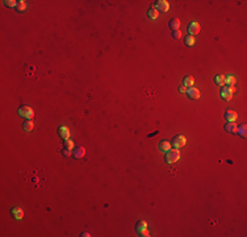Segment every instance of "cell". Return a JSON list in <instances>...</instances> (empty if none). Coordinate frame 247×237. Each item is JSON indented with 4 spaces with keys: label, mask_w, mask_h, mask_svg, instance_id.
I'll return each mask as SVG.
<instances>
[{
    "label": "cell",
    "mask_w": 247,
    "mask_h": 237,
    "mask_svg": "<svg viewBox=\"0 0 247 237\" xmlns=\"http://www.w3.org/2000/svg\"><path fill=\"white\" fill-rule=\"evenodd\" d=\"M193 84H195L193 77H191V75H187V77H184V79H183V86H185V87H192Z\"/></svg>",
    "instance_id": "obj_16"
},
{
    "label": "cell",
    "mask_w": 247,
    "mask_h": 237,
    "mask_svg": "<svg viewBox=\"0 0 247 237\" xmlns=\"http://www.w3.org/2000/svg\"><path fill=\"white\" fill-rule=\"evenodd\" d=\"M22 128L25 132H32L34 128V124H33V121L32 120H26L25 122H24V125H22Z\"/></svg>",
    "instance_id": "obj_20"
},
{
    "label": "cell",
    "mask_w": 247,
    "mask_h": 237,
    "mask_svg": "<svg viewBox=\"0 0 247 237\" xmlns=\"http://www.w3.org/2000/svg\"><path fill=\"white\" fill-rule=\"evenodd\" d=\"M153 8H155L158 12H167L170 9V3L167 0H159V2H155Z\"/></svg>",
    "instance_id": "obj_4"
},
{
    "label": "cell",
    "mask_w": 247,
    "mask_h": 237,
    "mask_svg": "<svg viewBox=\"0 0 247 237\" xmlns=\"http://www.w3.org/2000/svg\"><path fill=\"white\" fill-rule=\"evenodd\" d=\"M74 146H75V144H74V141H73V140H70V138L65 140V148L73 150V149H74Z\"/></svg>",
    "instance_id": "obj_24"
},
{
    "label": "cell",
    "mask_w": 247,
    "mask_h": 237,
    "mask_svg": "<svg viewBox=\"0 0 247 237\" xmlns=\"http://www.w3.org/2000/svg\"><path fill=\"white\" fill-rule=\"evenodd\" d=\"M19 115L20 116H22V117H25L26 120H32L34 116V111L30 108V107H28V105H24L21 107V108H19Z\"/></svg>",
    "instance_id": "obj_2"
},
{
    "label": "cell",
    "mask_w": 247,
    "mask_h": 237,
    "mask_svg": "<svg viewBox=\"0 0 247 237\" xmlns=\"http://www.w3.org/2000/svg\"><path fill=\"white\" fill-rule=\"evenodd\" d=\"M187 94H188V98L192 99V100H197V99H200V91H198L197 88H195V87H189V88L187 90Z\"/></svg>",
    "instance_id": "obj_7"
},
{
    "label": "cell",
    "mask_w": 247,
    "mask_h": 237,
    "mask_svg": "<svg viewBox=\"0 0 247 237\" xmlns=\"http://www.w3.org/2000/svg\"><path fill=\"white\" fill-rule=\"evenodd\" d=\"M86 156V149L83 148V146H80V148H76L74 150V157L78 158V160H80V158H83Z\"/></svg>",
    "instance_id": "obj_14"
},
{
    "label": "cell",
    "mask_w": 247,
    "mask_h": 237,
    "mask_svg": "<svg viewBox=\"0 0 247 237\" xmlns=\"http://www.w3.org/2000/svg\"><path fill=\"white\" fill-rule=\"evenodd\" d=\"M237 124L235 122H233V121H228V124L225 125V130L226 132H229V133H237Z\"/></svg>",
    "instance_id": "obj_12"
},
{
    "label": "cell",
    "mask_w": 247,
    "mask_h": 237,
    "mask_svg": "<svg viewBox=\"0 0 247 237\" xmlns=\"http://www.w3.org/2000/svg\"><path fill=\"white\" fill-rule=\"evenodd\" d=\"M235 91V87H222V90H221V98L224 99V100L226 101H229V100H232L233 99V92Z\"/></svg>",
    "instance_id": "obj_3"
},
{
    "label": "cell",
    "mask_w": 247,
    "mask_h": 237,
    "mask_svg": "<svg viewBox=\"0 0 247 237\" xmlns=\"http://www.w3.org/2000/svg\"><path fill=\"white\" fill-rule=\"evenodd\" d=\"M12 215H13V217L16 220H21L22 217H24V211H22V208H20V207H15L13 209H12Z\"/></svg>",
    "instance_id": "obj_10"
},
{
    "label": "cell",
    "mask_w": 247,
    "mask_h": 237,
    "mask_svg": "<svg viewBox=\"0 0 247 237\" xmlns=\"http://www.w3.org/2000/svg\"><path fill=\"white\" fill-rule=\"evenodd\" d=\"M225 118L228 121L235 122V120L238 118V113L235 112V111H226V112H225Z\"/></svg>",
    "instance_id": "obj_9"
},
{
    "label": "cell",
    "mask_w": 247,
    "mask_h": 237,
    "mask_svg": "<svg viewBox=\"0 0 247 237\" xmlns=\"http://www.w3.org/2000/svg\"><path fill=\"white\" fill-rule=\"evenodd\" d=\"M147 228V223L145 220H139L138 223H137V225H135V231L137 232H141V231H143V229H146Z\"/></svg>",
    "instance_id": "obj_21"
},
{
    "label": "cell",
    "mask_w": 247,
    "mask_h": 237,
    "mask_svg": "<svg viewBox=\"0 0 247 237\" xmlns=\"http://www.w3.org/2000/svg\"><path fill=\"white\" fill-rule=\"evenodd\" d=\"M62 153H63V156H65V157H70L71 156V149L65 148V149L62 150Z\"/></svg>",
    "instance_id": "obj_28"
},
{
    "label": "cell",
    "mask_w": 247,
    "mask_h": 237,
    "mask_svg": "<svg viewBox=\"0 0 247 237\" xmlns=\"http://www.w3.org/2000/svg\"><path fill=\"white\" fill-rule=\"evenodd\" d=\"M58 134L63 138V140H67V138H70V129L67 128V126L62 125L58 128Z\"/></svg>",
    "instance_id": "obj_8"
},
{
    "label": "cell",
    "mask_w": 247,
    "mask_h": 237,
    "mask_svg": "<svg viewBox=\"0 0 247 237\" xmlns=\"http://www.w3.org/2000/svg\"><path fill=\"white\" fill-rule=\"evenodd\" d=\"M158 149L161 150V152H163V153H167L171 149V144H170L168 141H161V142H159V145H158Z\"/></svg>",
    "instance_id": "obj_11"
},
{
    "label": "cell",
    "mask_w": 247,
    "mask_h": 237,
    "mask_svg": "<svg viewBox=\"0 0 247 237\" xmlns=\"http://www.w3.org/2000/svg\"><path fill=\"white\" fill-rule=\"evenodd\" d=\"M185 142H187V138L183 136V134H179V136H175L172 138V145H174V148H183V146L185 145Z\"/></svg>",
    "instance_id": "obj_5"
},
{
    "label": "cell",
    "mask_w": 247,
    "mask_h": 237,
    "mask_svg": "<svg viewBox=\"0 0 247 237\" xmlns=\"http://www.w3.org/2000/svg\"><path fill=\"white\" fill-rule=\"evenodd\" d=\"M188 33H189V36H193V37L196 34H198L200 33V24L196 21H192L188 26Z\"/></svg>",
    "instance_id": "obj_6"
},
{
    "label": "cell",
    "mask_w": 247,
    "mask_h": 237,
    "mask_svg": "<svg viewBox=\"0 0 247 237\" xmlns=\"http://www.w3.org/2000/svg\"><path fill=\"white\" fill-rule=\"evenodd\" d=\"M179 91H180L181 94H185L187 92V87L185 86H180V87H179Z\"/></svg>",
    "instance_id": "obj_29"
},
{
    "label": "cell",
    "mask_w": 247,
    "mask_h": 237,
    "mask_svg": "<svg viewBox=\"0 0 247 237\" xmlns=\"http://www.w3.org/2000/svg\"><path fill=\"white\" fill-rule=\"evenodd\" d=\"M4 4L7 7H17V2H15V0H5Z\"/></svg>",
    "instance_id": "obj_25"
},
{
    "label": "cell",
    "mask_w": 247,
    "mask_h": 237,
    "mask_svg": "<svg viewBox=\"0 0 247 237\" xmlns=\"http://www.w3.org/2000/svg\"><path fill=\"white\" fill-rule=\"evenodd\" d=\"M172 37H174V38H176V40L181 38V32H180V30H175L174 33H172Z\"/></svg>",
    "instance_id": "obj_26"
},
{
    "label": "cell",
    "mask_w": 247,
    "mask_h": 237,
    "mask_svg": "<svg viewBox=\"0 0 247 237\" xmlns=\"http://www.w3.org/2000/svg\"><path fill=\"white\" fill-rule=\"evenodd\" d=\"M17 8L19 11H25L26 9V2H24V0H20V2H17Z\"/></svg>",
    "instance_id": "obj_23"
},
{
    "label": "cell",
    "mask_w": 247,
    "mask_h": 237,
    "mask_svg": "<svg viewBox=\"0 0 247 237\" xmlns=\"http://www.w3.org/2000/svg\"><path fill=\"white\" fill-rule=\"evenodd\" d=\"M138 233H139V236H142V237H149V236H150V233H149V231H147V228L143 229V231H141V232H138Z\"/></svg>",
    "instance_id": "obj_27"
},
{
    "label": "cell",
    "mask_w": 247,
    "mask_h": 237,
    "mask_svg": "<svg viewBox=\"0 0 247 237\" xmlns=\"http://www.w3.org/2000/svg\"><path fill=\"white\" fill-rule=\"evenodd\" d=\"M237 133L239 134L241 137H246L247 136V125L241 124L239 126H237Z\"/></svg>",
    "instance_id": "obj_17"
},
{
    "label": "cell",
    "mask_w": 247,
    "mask_h": 237,
    "mask_svg": "<svg viewBox=\"0 0 247 237\" xmlns=\"http://www.w3.org/2000/svg\"><path fill=\"white\" fill-rule=\"evenodd\" d=\"M82 236H83V237H88V236H90V233H88V232H84Z\"/></svg>",
    "instance_id": "obj_30"
},
{
    "label": "cell",
    "mask_w": 247,
    "mask_h": 237,
    "mask_svg": "<svg viewBox=\"0 0 247 237\" xmlns=\"http://www.w3.org/2000/svg\"><path fill=\"white\" fill-rule=\"evenodd\" d=\"M237 83V79L235 77H233V75H228V77H225V84L228 87H234Z\"/></svg>",
    "instance_id": "obj_15"
},
{
    "label": "cell",
    "mask_w": 247,
    "mask_h": 237,
    "mask_svg": "<svg viewBox=\"0 0 247 237\" xmlns=\"http://www.w3.org/2000/svg\"><path fill=\"white\" fill-rule=\"evenodd\" d=\"M184 41H185V45H187V46L192 47V46H195V43H196V38H195L193 36H187Z\"/></svg>",
    "instance_id": "obj_22"
},
{
    "label": "cell",
    "mask_w": 247,
    "mask_h": 237,
    "mask_svg": "<svg viewBox=\"0 0 247 237\" xmlns=\"http://www.w3.org/2000/svg\"><path fill=\"white\" fill-rule=\"evenodd\" d=\"M180 160V150L179 149H170L168 152L166 153V162L167 163H174Z\"/></svg>",
    "instance_id": "obj_1"
},
{
    "label": "cell",
    "mask_w": 247,
    "mask_h": 237,
    "mask_svg": "<svg viewBox=\"0 0 247 237\" xmlns=\"http://www.w3.org/2000/svg\"><path fill=\"white\" fill-rule=\"evenodd\" d=\"M214 83L220 87H224L225 86V75H216V77H214Z\"/></svg>",
    "instance_id": "obj_18"
},
{
    "label": "cell",
    "mask_w": 247,
    "mask_h": 237,
    "mask_svg": "<svg viewBox=\"0 0 247 237\" xmlns=\"http://www.w3.org/2000/svg\"><path fill=\"white\" fill-rule=\"evenodd\" d=\"M170 28H171V29H172L174 32H175V30H179V28H180V20L176 19V17L171 19V20H170Z\"/></svg>",
    "instance_id": "obj_13"
},
{
    "label": "cell",
    "mask_w": 247,
    "mask_h": 237,
    "mask_svg": "<svg viewBox=\"0 0 247 237\" xmlns=\"http://www.w3.org/2000/svg\"><path fill=\"white\" fill-rule=\"evenodd\" d=\"M147 16H149V19H151V20H157L159 17V12L155 9V8H150L149 12H147Z\"/></svg>",
    "instance_id": "obj_19"
}]
</instances>
